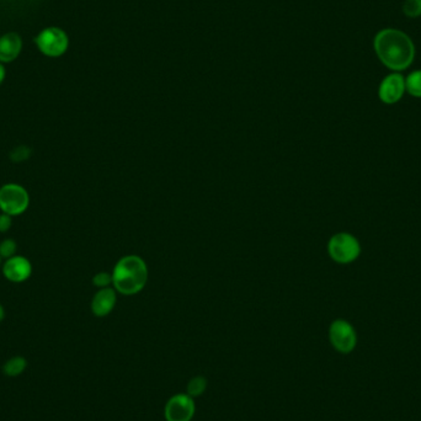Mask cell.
I'll use <instances>...</instances> for the list:
<instances>
[{
  "mask_svg": "<svg viewBox=\"0 0 421 421\" xmlns=\"http://www.w3.org/2000/svg\"><path fill=\"white\" fill-rule=\"evenodd\" d=\"M164 414L167 421H191L195 414L194 398L189 394H176L169 399Z\"/></svg>",
  "mask_w": 421,
  "mask_h": 421,
  "instance_id": "8",
  "label": "cell"
},
{
  "mask_svg": "<svg viewBox=\"0 0 421 421\" xmlns=\"http://www.w3.org/2000/svg\"><path fill=\"white\" fill-rule=\"evenodd\" d=\"M148 280L147 265L140 256L129 255L120 259L113 272V283L122 294H135L143 290Z\"/></svg>",
  "mask_w": 421,
  "mask_h": 421,
  "instance_id": "2",
  "label": "cell"
},
{
  "mask_svg": "<svg viewBox=\"0 0 421 421\" xmlns=\"http://www.w3.org/2000/svg\"><path fill=\"white\" fill-rule=\"evenodd\" d=\"M4 317H6V310L3 308V306L0 304V321L4 319Z\"/></svg>",
  "mask_w": 421,
  "mask_h": 421,
  "instance_id": "21",
  "label": "cell"
},
{
  "mask_svg": "<svg viewBox=\"0 0 421 421\" xmlns=\"http://www.w3.org/2000/svg\"><path fill=\"white\" fill-rule=\"evenodd\" d=\"M329 340L333 348L342 354H350L357 344V334L348 320L337 319L329 328Z\"/></svg>",
  "mask_w": 421,
  "mask_h": 421,
  "instance_id": "5",
  "label": "cell"
},
{
  "mask_svg": "<svg viewBox=\"0 0 421 421\" xmlns=\"http://www.w3.org/2000/svg\"><path fill=\"white\" fill-rule=\"evenodd\" d=\"M328 253L337 264H351L361 255V244L356 236L342 232L330 238L328 243Z\"/></svg>",
  "mask_w": 421,
  "mask_h": 421,
  "instance_id": "3",
  "label": "cell"
},
{
  "mask_svg": "<svg viewBox=\"0 0 421 421\" xmlns=\"http://www.w3.org/2000/svg\"><path fill=\"white\" fill-rule=\"evenodd\" d=\"M3 274L6 280L12 281L15 283L25 282L30 279L32 274V265L28 259L20 255H15L10 259H6L3 265Z\"/></svg>",
  "mask_w": 421,
  "mask_h": 421,
  "instance_id": "9",
  "label": "cell"
},
{
  "mask_svg": "<svg viewBox=\"0 0 421 421\" xmlns=\"http://www.w3.org/2000/svg\"><path fill=\"white\" fill-rule=\"evenodd\" d=\"M23 48L21 37L15 32H9L0 37V63L12 62Z\"/></svg>",
  "mask_w": 421,
  "mask_h": 421,
  "instance_id": "11",
  "label": "cell"
},
{
  "mask_svg": "<svg viewBox=\"0 0 421 421\" xmlns=\"http://www.w3.org/2000/svg\"><path fill=\"white\" fill-rule=\"evenodd\" d=\"M206 388H207V380L205 377H194L192 380H190V382L187 383V388H186L187 393L186 394H189L192 398L200 397L205 393Z\"/></svg>",
  "mask_w": 421,
  "mask_h": 421,
  "instance_id": "14",
  "label": "cell"
},
{
  "mask_svg": "<svg viewBox=\"0 0 421 421\" xmlns=\"http://www.w3.org/2000/svg\"><path fill=\"white\" fill-rule=\"evenodd\" d=\"M36 45L45 56L59 57L67 51L69 39L62 28H47L36 37Z\"/></svg>",
  "mask_w": 421,
  "mask_h": 421,
  "instance_id": "6",
  "label": "cell"
},
{
  "mask_svg": "<svg viewBox=\"0 0 421 421\" xmlns=\"http://www.w3.org/2000/svg\"><path fill=\"white\" fill-rule=\"evenodd\" d=\"M4 79H6V68L0 63V85L4 82Z\"/></svg>",
  "mask_w": 421,
  "mask_h": 421,
  "instance_id": "20",
  "label": "cell"
},
{
  "mask_svg": "<svg viewBox=\"0 0 421 421\" xmlns=\"http://www.w3.org/2000/svg\"><path fill=\"white\" fill-rule=\"evenodd\" d=\"M405 89L409 95L421 99V69L411 72L405 78Z\"/></svg>",
  "mask_w": 421,
  "mask_h": 421,
  "instance_id": "13",
  "label": "cell"
},
{
  "mask_svg": "<svg viewBox=\"0 0 421 421\" xmlns=\"http://www.w3.org/2000/svg\"><path fill=\"white\" fill-rule=\"evenodd\" d=\"M17 244L14 239H6L0 243V258L10 259L15 256Z\"/></svg>",
  "mask_w": 421,
  "mask_h": 421,
  "instance_id": "17",
  "label": "cell"
},
{
  "mask_svg": "<svg viewBox=\"0 0 421 421\" xmlns=\"http://www.w3.org/2000/svg\"><path fill=\"white\" fill-rule=\"evenodd\" d=\"M113 282V275L107 274V272H99L97 275L94 276L93 279V283L96 287H100V288H105L109 286L110 283Z\"/></svg>",
  "mask_w": 421,
  "mask_h": 421,
  "instance_id": "18",
  "label": "cell"
},
{
  "mask_svg": "<svg viewBox=\"0 0 421 421\" xmlns=\"http://www.w3.org/2000/svg\"><path fill=\"white\" fill-rule=\"evenodd\" d=\"M405 93V77L397 72L388 74L378 86V97L386 105H394L400 102Z\"/></svg>",
  "mask_w": 421,
  "mask_h": 421,
  "instance_id": "7",
  "label": "cell"
},
{
  "mask_svg": "<svg viewBox=\"0 0 421 421\" xmlns=\"http://www.w3.org/2000/svg\"><path fill=\"white\" fill-rule=\"evenodd\" d=\"M31 154H32V151H31L30 147L19 146L12 149L9 158L12 159V162H14V163H23L31 157Z\"/></svg>",
  "mask_w": 421,
  "mask_h": 421,
  "instance_id": "16",
  "label": "cell"
},
{
  "mask_svg": "<svg viewBox=\"0 0 421 421\" xmlns=\"http://www.w3.org/2000/svg\"><path fill=\"white\" fill-rule=\"evenodd\" d=\"M30 205L28 192L17 184H6L0 187V209L9 216H19Z\"/></svg>",
  "mask_w": 421,
  "mask_h": 421,
  "instance_id": "4",
  "label": "cell"
},
{
  "mask_svg": "<svg viewBox=\"0 0 421 421\" xmlns=\"http://www.w3.org/2000/svg\"><path fill=\"white\" fill-rule=\"evenodd\" d=\"M402 12L409 19H418L421 17V0H404L402 6Z\"/></svg>",
  "mask_w": 421,
  "mask_h": 421,
  "instance_id": "15",
  "label": "cell"
},
{
  "mask_svg": "<svg viewBox=\"0 0 421 421\" xmlns=\"http://www.w3.org/2000/svg\"><path fill=\"white\" fill-rule=\"evenodd\" d=\"M28 366V361L23 356H15L8 359L3 366V372L8 377H17L23 373Z\"/></svg>",
  "mask_w": 421,
  "mask_h": 421,
  "instance_id": "12",
  "label": "cell"
},
{
  "mask_svg": "<svg viewBox=\"0 0 421 421\" xmlns=\"http://www.w3.org/2000/svg\"><path fill=\"white\" fill-rule=\"evenodd\" d=\"M0 263H1V258H0Z\"/></svg>",
  "mask_w": 421,
  "mask_h": 421,
  "instance_id": "22",
  "label": "cell"
},
{
  "mask_svg": "<svg viewBox=\"0 0 421 421\" xmlns=\"http://www.w3.org/2000/svg\"><path fill=\"white\" fill-rule=\"evenodd\" d=\"M116 304V292L113 288H102L95 293L91 301V310L96 317H106L111 313Z\"/></svg>",
  "mask_w": 421,
  "mask_h": 421,
  "instance_id": "10",
  "label": "cell"
},
{
  "mask_svg": "<svg viewBox=\"0 0 421 421\" xmlns=\"http://www.w3.org/2000/svg\"><path fill=\"white\" fill-rule=\"evenodd\" d=\"M373 51L384 67L402 73L413 64L416 48L408 34L398 28H382L373 39Z\"/></svg>",
  "mask_w": 421,
  "mask_h": 421,
  "instance_id": "1",
  "label": "cell"
},
{
  "mask_svg": "<svg viewBox=\"0 0 421 421\" xmlns=\"http://www.w3.org/2000/svg\"><path fill=\"white\" fill-rule=\"evenodd\" d=\"M12 216H9V214H0V232H1V233H6V232L10 230V228H12Z\"/></svg>",
  "mask_w": 421,
  "mask_h": 421,
  "instance_id": "19",
  "label": "cell"
}]
</instances>
